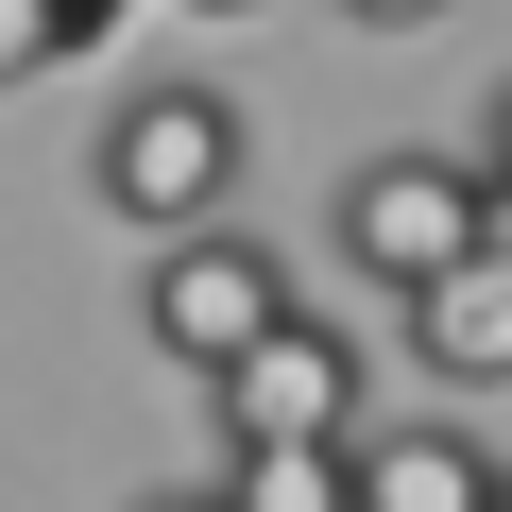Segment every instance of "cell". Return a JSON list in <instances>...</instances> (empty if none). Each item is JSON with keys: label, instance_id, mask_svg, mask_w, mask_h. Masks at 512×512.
Listing matches in <instances>:
<instances>
[{"label": "cell", "instance_id": "52a82bcc", "mask_svg": "<svg viewBox=\"0 0 512 512\" xmlns=\"http://www.w3.org/2000/svg\"><path fill=\"white\" fill-rule=\"evenodd\" d=\"M205 495H222V512H359V461H325V444H239Z\"/></svg>", "mask_w": 512, "mask_h": 512}, {"label": "cell", "instance_id": "3957f363", "mask_svg": "<svg viewBox=\"0 0 512 512\" xmlns=\"http://www.w3.org/2000/svg\"><path fill=\"white\" fill-rule=\"evenodd\" d=\"M291 308H308V291L274 274V239H239V222H205V239H171L154 274H137V342H154L171 376H205V393H222V376H239L256 342H274Z\"/></svg>", "mask_w": 512, "mask_h": 512}, {"label": "cell", "instance_id": "8fae6325", "mask_svg": "<svg viewBox=\"0 0 512 512\" xmlns=\"http://www.w3.org/2000/svg\"><path fill=\"white\" fill-rule=\"evenodd\" d=\"M495 512H512V478H495Z\"/></svg>", "mask_w": 512, "mask_h": 512}, {"label": "cell", "instance_id": "8992f818", "mask_svg": "<svg viewBox=\"0 0 512 512\" xmlns=\"http://www.w3.org/2000/svg\"><path fill=\"white\" fill-rule=\"evenodd\" d=\"M410 325V376H444V393H512V274L478 256V274H444L427 308H393Z\"/></svg>", "mask_w": 512, "mask_h": 512}, {"label": "cell", "instance_id": "ba28073f", "mask_svg": "<svg viewBox=\"0 0 512 512\" xmlns=\"http://www.w3.org/2000/svg\"><path fill=\"white\" fill-rule=\"evenodd\" d=\"M69 52H103L86 0H0V86H35V69H69Z\"/></svg>", "mask_w": 512, "mask_h": 512}, {"label": "cell", "instance_id": "7a4b0ae2", "mask_svg": "<svg viewBox=\"0 0 512 512\" xmlns=\"http://www.w3.org/2000/svg\"><path fill=\"white\" fill-rule=\"evenodd\" d=\"M342 256H359L393 308H427L444 274L495 256V171L478 154H359L342 171Z\"/></svg>", "mask_w": 512, "mask_h": 512}, {"label": "cell", "instance_id": "6da1fadb", "mask_svg": "<svg viewBox=\"0 0 512 512\" xmlns=\"http://www.w3.org/2000/svg\"><path fill=\"white\" fill-rule=\"evenodd\" d=\"M86 188H103L154 256H171V239H205V222L239 205V103H222V86H137V103H103Z\"/></svg>", "mask_w": 512, "mask_h": 512}, {"label": "cell", "instance_id": "30bf717a", "mask_svg": "<svg viewBox=\"0 0 512 512\" xmlns=\"http://www.w3.org/2000/svg\"><path fill=\"white\" fill-rule=\"evenodd\" d=\"M137 512H222V495H137Z\"/></svg>", "mask_w": 512, "mask_h": 512}, {"label": "cell", "instance_id": "5b68a950", "mask_svg": "<svg viewBox=\"0 0 512 512\" xmlns=\"http://www.w3.org/2000/svg\"><path fill=\"white\" fill-rule=\"evenodd\" d=\"M495 478H512V461H495L478 427H444V410L359 444V512H495Z\"/></svg>", "mask_w": 512, "mask_h": 512}, {"label": "cell", "instance_id": "9c48e42d", "mask_svg": "<svg viewBox=\"0 0 512 512\" xmlns=\"http://www.w3.org/2000/svg\"><path fill=\"white\" fill-rule=\"evenodd\" d=\"M478 171H495V188H512V86H495V120H478Z\"/></svg>", "mask_w": 512, "mask_h": 512}, {"label": "cell", "instance_id": "277c9868", "mask_svg": "<svg viewBox=\"0 0 512 512\" xmlns=\"http://www.w3.org/2000/svg\"><path fill=\"white\" fill-rule=\"evenodd\" d=\"M239 444H325V461H359V444H376V359H359V325L291 308L274 342H256V359L222 376V461H239Z\"/></svg>", "mask_w": 512, "mask_h": 512}]
</instances>
